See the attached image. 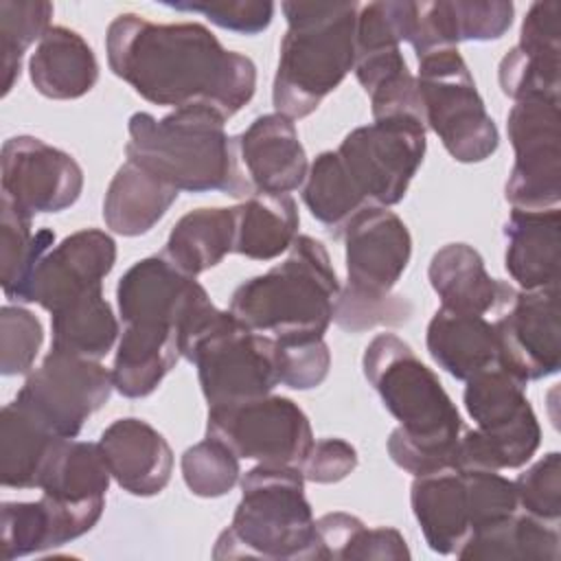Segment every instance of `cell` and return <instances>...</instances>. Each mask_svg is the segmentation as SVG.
Listing matches in <instances>:
<instances>
[{"label":"cell","mask_w":561,"mask_h":561,"mask_svg":"<svg viewBox=\"0 0 561 561\" xmlns=\"http://www.w3.org/2000/svg\"><path fill=\"white\" fill-rule=\"evenodd\" d=\"M110 70L153 105H208L226 121L250 103L256 68L197 22L156 24L116 15L105 33Z\"/></svg>","instance_id":"1"},{"label":"cell","mask_w":561,"mask_h":561,"mask_svg":"<svg viewBox=\"0 0 561 561\" xmlns=\"http://www.w3.org/2000/svg\"><path fill=\"white\" fill-rule=\"evenodd\" d=\"M302 202L333 237H342L346 224L368 208L366 199L344 171L337 151H322L316 156L302 184Z\"/></svg>","instance_id":"37"},{"label":"cell","mask_w":561,"mask_h":561,"mask_svg":"<svg viewBox=\"0 0 561 561\" xmlns=\"http://www.w3.org/2000/svg\"><path fill=\"white\" fill-rule=\"evenodd\" d=\"M355 77L370 94L381 83L408 72L401 39L388 2L359 4L355 22Z\"/></svg>","instance_id":"35"},{"label":"cell","mask_w":561,"mask_h":561,"mask_svg":"<svg viewBox=\"0 0 561 561\" xmlns=\"http://www.w3.org/2000/svg\"><path fill=\"white\" fill-rule=\"evenodd\" d=\"M410 504L423 537L434 552L456 554L469 539V497L465 478L458 469L414 476Z\"/></svg>","instance_id":"25"},{"label":"cell","mask_w":561,"mask_h":561,"mask_svg":"<svg viewBox=\"0 0 561 561\" xmlns=\"http://www.w3.org/2000/svg\"><path fill=\"white\" fill-rule=\"evenodd\" d=\"M357 467V451L342 438L313 440L307 458L300 465L305 480L316 484H333L344 480Z\"/></svg>","instance_id":"47"},{"label":"cell","mask_w":561,"mask_h":561,"mask_svg":"<svg viewBox=\"0 0 561 561\" xmlns=\"http://www.w3.org/2000/svg\"><path fill=\"white\" fill-rule=\"evenodd\" d=\"M234 243L232 208H197L175 221L162 254L188 276L224 261Z\"/></svg>","instance_id":"32"},{"label":"cell","mask_w":561,"mask_h":561,"mask_svg":"<svg viewBox=\"0 0 561 561\" xmlns=\"http://www.w3.org/2000/svg\"><path fill=\"white\" fill-rule=\"evenodd\" d=\"M239 158L259 193H291L305 184L309 164L291 118L263 114L237 136Z\"/></svg>","instance_id":"20"},{"label":"cell","mask_w":561,"mask_h":561,"mask_svg":"<svg viewBox=\"0 0 561 561\" xmlns=\"http://www.w3.org/2000/svg\"><path fill=\"white\" fill-rule=\"evenodd\" d=\"M469 497L471 535L489 530L519 511L513 480L491 469H458ZM469 535V537H471Z\"/></svg>","instance_id":"40"},{"label":"cell","mask_w":561,"mask_h":561,"mask_svg":"<svg viewBox=\"0 0 561 561\" xmlns=\"http://www.w3.org/2000/svg\"><path fill=\"white\" fill-rule=\"evenodd\" d=\"M362 366L386 410L399 421L386 445L392 462L412 476L454 469L465 425L434 370L394 333L375 335Z\"/></svg>","instance_id":"2"},{"label":"cell","mask_w":561,"mask_h":561,"mask_svg":"<svg viewBox=\"0 0 561 561\" xmlns=\"http://www.w3.org/2000/svg\"><path fill=\"white\" fill-rule=\"evenodd\" d=\"M114 390L112 370L59 348L28 373L15 401L59 438H77L83 423L101 410Z\"/></svg>","instance_id":"13"},{"label":"cell","mask_w":561,"mask_h":561,"mask_svg":"<svg viewBox=\"0 0 561 561\" xmlns=\"http://www.w3.org/2000/svg\"><path fill=\"white\" fill-rule=\"evenodd\" d=\"M35 90L55 101L88 94L99 81V61L92 46L68 26H50L28 59Z\"/></svg>","instance_id":"26"},{"label":"cell","mask_w":561,"mask_h":561,"mask_svg":"<svg viewBox=\"0 0 561 561\" xmlns=\"http://www.w3.org/2000/svg\"><path fill=\"white\" fill-rule=\"evenodd\" d=\"M465 408L476 430H462L454 469H519L537 451L541 427L526 397V383L500 366L465 381Z\"/></svg>","instance_id":"8"},{"label":"cell","mask_w":561,"mask_h":561,"mask_svg":"<svg viewBox=\"0 0 561 561\" xmlns=\"http://www.w3.org/2000/svg\"><path fill=\"white\" fill-rule=\"evenodd\" d=\"M364 522L355 515L335 511L316 519V559L344 561L346 552Z\"/></svg>","instance_id":"48"},{"label":"cell","mask_w":561,"mask_h":561,"mask_svg":"<svg viewBox=\"0 0 561 561\" xmlns=\"http://www.w3.org/2000/svg\"><path fill=\"white\" fill-rule=\"evenodd\" d=\"M110 478L99 443L64 438L46 465L39 489L50 502L99 522Z\"/></svg>","instance_id":"24"},{"label":"cell","mask_w":561,"mask_h":561,"mask_svg":"<svg viewBox=\"0 0 561 561\" xmlns=\"http://www.w3.org/2000/svg\"><path fill=\"white\" fill-rule=\"evenodd\" d=\"M425 123L416 116L379 118L344 136L335 149L368 206L399 204L425 156Z\"/></svg>","instance_id":"11"},{"label":"cell","mask_w":561,"mask_h":561,"mask_svg":"<svg viewBox=\"0 0 561 561\" xmlns=\"http://www.w3.org/2000/svg\"><path fill=\"white\" fill-rule=\"evenodd\" d=\"M561 2H535L522 22L519 42L502 57L497 79L513 99L559 101L561 88Z\"/></svg>","instance_id":"18"},{"label":"cell","mask_w":561,"mask_h":561,"mask_svg":"<svg viewBox=\"0 0 561 561\" xmlns=\"http://www.w3.org/2000/svg\"><path fill=\"white\" fill-rule=\"evenodd\" d=\"M195 276L173 265L164 254L134 263L116 285L123 324H153L180 329L191 309L206 298Z\"/></svg>","instance_id":"19"},{"label":"cell","mask_w":561,"mask_h":561,"mask_svg":"<svg viewBox=\"0 0 561 561\" xmlns=\"http://www.w3.org/2000/svg\"><path fill=\"white\" fill-rule=\"evenodd\" d=\"M50 348L96 362L112 351L121 333L112 305L103 298V285L81 294L50 313Z\"/></svg>","instance_id":"34"},{"label":"cell","mask_w":561,"mask_h":561,"mask_svg":"<svg viewBox=\"0 0 561 561\" xmlns=\"http://www.w3.org/2000/svg\"><path fill=\"white\" fill-rule=\"evenodd\" d=\"M493 327L497 335V366L502 370L524 383L559 370V287L515 291Z\"/></svg>","instance_id":"16"},{"label":"cell","mask_w":561,"mask_h":561,"mask_svg":"<svg viewBox=\"0 0 561 561\" xmlns=\"http://www.w3.org/2000/svg\"><path fill=\"white\" fill-rule=\"evenodd\" d=\"M0 182L2 195L35 217L70 208L83 191V171L70 153L35 136H11L2 145Z\"/></svg>","instance_id":"15"},{"label":"cell","mask_w":561,"mask_h":561,"mask_svg":"<svg viewBox=\"0 0 561 561\" xmlns=\"http://www.w3.org/2000/svg\"><path fill=\"white\" fill-rule=\"evenodd\" d=\"M517 504L541 522L557 524L561 519V454L550 451L513 480Z\"/></svg>","instance_id":"43"},{"label":"cell","mask_w":561,"mask_h":561,"mask_svg":"<svg viewBox=\"0 0 561 561\" xmlns=\"http://www.w3.org/2000/svg\"><path fill=\"white\" fill-rule=\"evenodd\" d=\"M278 381L291 390L318 388L331 368V351L320 340H274Z\"/></svg>","instance_id":"44"},{"label":"cell","mask_w":561,"mask_h":561,"mask_svg":"<svg viewBox=\"0 0 561 561\" xmlns=\"http://www.w3.org/2000/svg\"><path fill=\"white\" fill-rule=\"evenodd\" d=\"M180 357L175 329L123 324L112 366L114 390L129 399L149 397Z\"/></svg>","instance_id":"28"},{"label":"cell","mask_w":561,"mask_h":561,"mask_svg":"<svg viewBox=\"0 0 561 561\" xmlns=\"http://www.w3.org/2000/svg\"><path fill=\"white\" fill-rule=\"evenodd\" d=\"M178 195V188L127 160L105 191V226L123 237L145 234L167 215Z\"/></svg>","instance_id":"29"},{"label":"cell","mask_w":561,"mask_h":561,"mask_svg":"<svg viewBox=\"0 0 561 561\" xmlns=\"http://www.w3.org/2000/svg\"><path fill=\"white\" fill-rule=\"evenodd\" d=\"M427 276L440 307L460 313L502 311L517 291L513 285L491 278L480 252L467 243H449L434 252Z\"/></svg>","instance_id":"22"},{"label":"cell","mask_w":561,"mask_h":561,"mask_svg":"<svg viewBox=\"0 0 561 561\" xmlns=\"http://www.w3.org/2000/svg\"><path fill=\"white\" fill-rule=\"evenodd\" d=\"M342 237L346 287H340L335 300V324L362 333L408 322L412 302L392 294L412 256V237L403 219L388 208L368 206L346 224Z\"/></svg>","instance_id":"6"},{"label":"cell","mask_w":561,"mask_h":561,"mask_svg":"<svg viewBox=\"0 0 561 561\" xmlns=\"http://www.w3.org/2000/svg\"><path fill=\"white\" fill-rule=\"evenodd\" d=\"M53 4L46 0H2L0 2V70L2 96L20 79L22 57L28 46L50 28Z\"/></svg>","instance_id":"38"},{"label":"cell","mask_w":561,"mask_h":561,"mask_svg":"<svg viewBox=\"0 0 561 561\" xmlns=\"http://www.w3.org/2000/svg\"><path fill=\"white\" fill-rule=\"evenodd\" d=\"M454 33L460 42L500 39L513 24L515 7L502 0H447Z\"/></svg>","instance_id":"46"},{"label":"cell","mask_w":561,"mask_h":561,"mask_svg":"<svg viewBox=\"0 0 561 561\" xmlns=\"http://www.w3.org/2000/svg\"><path fill=\"white\" fill-rule=\"evenodd\" d=\"M401 561L410 559L403 535L397 528L379 526L368 528L366 524L357 530L344 561Z\"/></svg>","instance_id":"49"},{"label":"cell","mask_w":561,"mask_h":561,"mask_svg":"<svg viewBox=\"0 0 561 561\" xmlns=\"http://www.w3.org/2000/svg\"><path fill=\"white\" fill-rule=\"evenodd\" d=\"M42 342L44 329L35 313L15 305L0 309V373L4 377L28 373Z\"/></svg>","instance_id":"42"},{"label":"cell","mask_w":561,"mask_h":561,"mask_svg":"<svg viewBox=\"0 0 561 561\" xmlns=\"http://www.w3.org/2000/svg\"><path fill=\"white\" fill-rule=\"evenodd\" d=\"M559 101L522 99L506 116L515 164L504 195L517 210L557 208L561 199V134Z\"/></svg>","instance_id":"14"},{"label":"cell","mask_w":561,"mask_h":561,"mask_svg":"<svg viewBox=\"0 0 561 561\" xmlns=\"http://www.w3.org/2000/svg\"><path fill=\"white\" fill-rule=\"evenodd\" d=\"M427 351L451 377L467 381L497 366V335L484 316L440 307L427 324Z\"/></svg>","instance_id":"27"},{"label":"cell","mask_w":561,"mask_h":561,"mask_svg":"<svg viewBox=\"0 0 561 561\" xmlns=\"http://www.w3.org/2000/svg\"><path fill=\"white\" fill-rule=\"evenodd\" d=\"M116 263L114 239L96 228H83L50 248L33 270L22 302H37L55 313L81 294L101 287Z\"/></svg>","instance_id":"17"},{"label":"cell","mask_w":561,"mask_h":561,"mask_svg":"<svg viewBox=\"0 0 561 561\" xmlns=\"http://www.w3.org/2000/svg\"><path fill=\"white\" fill-rule=\"evenodd\" d=\"M337 294L327 248L298 234L283 263L234 289L230 311L250 331L274 340H320L333 322Z\"/></svg>","instance_id":"4"},{"label":"cell","mask_w":561,"mask_h":561,"mask_svg":"<svg viewBox=\"0 0 561 561\" xmlns=\"http://www.w3.org/2000/svg\"><path fill=\"white\" fill-rule=\"evenodd\" d=\"M184 359L195 364L208 408L265 397L280 383L274 337L250 331L230 309H221Z\"/></svg>","instance_id":"10"},{"label":"cell","mask_w":561,"mask_h":561,"mask_svg":"<svg viewBox=\"0 0 561 561\" xmlns=\"http://www.w3.org/2000/svg\"><path fill=\"white\" fill-rule=\"evenodd\" d=\"M215 559H316V519L305 476L291 465H256L241 478V500L217 537Z\"/></svg>","instance_id":"7"},{"label":"cell","mask_w":561,"mask_h":561,"mask_svg":"<svg viewBox=\"0 0 561 561\" xmlns=\"http://www.w3.org/2000/svg\"><path fill=\"white\" fill-rule=\"evenodd\" d=\"M232 252L252 261H272L287 252L298 237V206L289 193H254L232 206Z\"/></svg>","instance_id":"31"},{"label":"cell","mask_w":561,"mask_h":561,"mask_svg":"<svg viewBox=\"0 0 561 561\" xmlns=\"http://www.w3.org/2000/svg\"><path fill=\"white\" fill-rule=\"evenodd\" d=\"M506 254L504 267L508 276L524 289L559 287V248H561V213L546 210H511L504 224Z\"/></svg>","instance_id":"23"},{"label":"cell","mask_w":561,"mask_h":561,"mask_svg":"<svg viewBox=\"0 0 561 561\" xmlns=\"http://www.w3.org/2000/svg\"><path fill=\"white\" fill-rule=\"evenodd\" d=\"M180 467L188 491L197 497H221L241 476L237 454L208 436L182 454Z\"/></svg>","instance_id":"39"},{"label":"cell","mask_w":561,"mask_h":561,"mask_svg":"<svg viewBox=\"0 0 561 561\" xmlns=\"http://www.w3.org/2000/svg\"><path fill=\"white\" fill-rule=\"evenodd\" d=\"M416 85L425 127L440 138L454 160L471 164L495 153L500 145L495 121L458 48L419 57Z\"/></svg>","instance_id":"9"},{"label":"cell","mask_w":561,"mask_h":561,"mask_svg":"<svg viewBox=\"0 0 561 561\" xmlns=\"http://www.w3.org/2000/svg\"><path fill=\"white\" fill-rule=\"evenodd\" d=\"M175 11L202 13L213 24L239 35H256L272 24L274 2L270 0H180L162 2Z\"/></svg>","instance_id":"45"},{"label":"cell","mask_w":561,"mask_h":561,"mask_svg":"<svg viewBox=\"0 0 561 561\" xmlns=\"http://www.w3.org/2000/svg\"><path fill=\"white\" fill-rule=\"evenodd\" d=\"M116 484L138 497L158 495L171 480L173 451L147 421L127 416L107 425L99 438Z\"/></svg>","instance_id":"21"},{"label":"cell","mask_w":561,"mask_h":561,"mask_svg":"<svg viewBox=\"0 0 561 561\" xmlns=\"http://www.w3.org/2000/svg\"><path fill=\"white\" fill-rule=\"evenodd\" d=\"M287 31L272 88L278 114L296 121L318 110L355 64L357 2L280 4Z\"/></svg>","instance_id":"5"},{"label":"cell","mask_w":561,"mask_h":561,"mask_svg":"<svg viewBox=\"0 0 561 561\" xmlns=\"http://www.w3.org/2000/svg\"><path fill=\"white\" fill-rule=\"evenodd\" d=\"M206 436L259 465L300 467L313 445L307 414L296 401L272 392L208 408Z\"/></svg>","instance_id":"12"},{"label":"cell","mask_w":561,"mask_h":561,"mask_svg":"<svg viewBox=\"0 0 561 561\" xmlns=\"http://www.w3.org/2000/svg\"><path fill=\"white\" fill-rule=\"evenodd\" d=\"M224 123L208 105L178 107L162 118L136 112L127 125L125 156L178 191L250 197L237 138L226 134Z\"/></svg>","instance_id":"3"},{"label":"cell","mask_w":561,"mask_h":561,"mask_svg":"<svg viewBox=\"0 0 561 561\" xmlns=\"http://www.w3.org/2000/svg\"><path fill=\"white\" fill-rule=\"evenodd\" d=\"M64 438L53 434L15 399L0 414V482L9 489H39V480Z\"/></svg>","instance_id":"30"},{"label":"cell","mask_w":561,"mask_h":561,"mask_svg":"<svg viewBox=\"0 0 561 561\" xmlns=\"http://www.w3.org/2000/svg\"><path fill=\"white\" fill-rule=\"evenodd\" d=\"M31 219L9 197H0V283L7 298L22 300L33 270L55 243V232H33Z\"/></svg>","instance_id":"36"},{"label":"cell","mask_w":561,"mask_h":561,"mask_svg":"<svg viewBox=\"0 0 561 561\" xmlns=\"http://www.w3.org/2000/svg\"><path fill=\"white\" fill-rule=\"evenodd\" d=\"M458 559H508V561H559L561 537L559 526L541 522L528 513L517 511L502 524L471 535Z\"/></svg>","instance_id":"33"},{"label":"cell","mask_w":561,"mask_h":561,"mask_svg":"<svg viewBox=\"0 0 561 561\" xmlns=\"http://www.w3.org/2000/svg\"><path fill=\"white\" fill-rule=\"evenodd\" d=\"M2 557L7 561L50 550L53 524L42 497L37 502H4L0 511Z\"/></svg>","instance_id":"41"}]
</instances>
